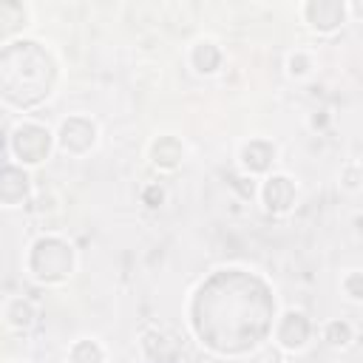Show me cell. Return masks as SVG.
Listing matches in <instances>:
<instances>
[{"mask_svg":"<svg viewBox=\"0 0 363 363\" xmlns=\"http://www.w3.org/2000/svg\"><path fill=\"white\" fill-rule=\"evenodd\" d=\"M0 79H3L6 102H14L20 108L37 105L51 94L54 60L48 57L45 48H40V43L31 40L9 43L0 57Z\"/></svg>","mask_w":363,"mask_h":363,"instance_id":"obj_1","label":"cell"},{"mask_svg":"<svg viewBox=\"0 0 363 363\" xmlns=\"http://www.w3.org/2000/svg\"><path fill=\"white\" fill-rule=\"evenodd\" d=\"M28 269L37 281H45V284L65 281L74 269V250L62 238L45 235V238L34 241V247L28 252Z\"/></svg>","mask_w":363,"mask_h":363,"instance_id":"obj_2","label":"cell"},{"mask_svg":"<svg viewBox=\"0 0 363 363\" xmlns=\"http://www.w3.org/2000/svg\"><path fill=\"white\" fill-rule=\"evenodd\" d=\"M11 150L23 164H40L51 150V133L43 125L23 122L11 133Z\"/></svg>","mask_w":363,"mask_h":363,"instance_id":"obj_3","label":"cell"},{"mask_svg":"<svg viewBox=\"0 0 363 363\" xmlns=\"http://www.w3.org/2000/svg\"><path fill=\"white\" fill-rule=\"evenodd\" d=\"M96 139V125L85 116H71L60 125V147L65 153H85Z\"/></svg>","mask_w":363,"mask_h":363,"instance_id":"obj_4","label":"cell"},{"mask_svg":"<svg viewBox=\"0 0 363 363\" xmlns=\"http://www.w3.org/2000/svg\"><path fill=\"white\" fill-rule=\"evenodd\" d=\"M303 17L318 31H335L346 20V6L337 0H309L303 6Z\"/></svg>","mask_w":363,"mask_h":363,"instance_id":"obj_5","label":"cell"},{"mask_svg":"<svg viewBox=\"0 0 363 363\" xmlns=\"http://www.w3.org/2000/svg\"><path fill=\"white\" fill-rule=\"evenodd\" d=\"M278 343L284 349H303L309 340V320L301 312H286L278 323Z\"/></svg>","mask_w":363,"mask_h":363,"instance_id":"obj_6","label":"cell"},{"mask_svg":"<svg viewBox=\"0 0 363 363\" xmlns=\"http://www.w3.org/2000/svg\"><path fill=\"white\" fill-rule=\"evenodd\" d=\"M295 201V184L286 176H269L264 182V204L272 213H286Z\"/></svg>","mask_w":363,"mask_h":363,"instance_id":"obj_7","label":"cell"},{"mask_svg":"<svg viewBox=\"0 0 363 363\" xmlns=\"http://www.w3.org/2000/svg\"><path fill=\"white\" fill-rule=\"evenodd\" d=\"M28 193V176L23 167H14V164H6L3 167V176H0V199L6 207H14L26 199Z\"/></svg>","mask_w":363,"mask_h":363,"instance_id":"obj_8","label":"cell"},{"mask_svg":"<svg viewBox=\"0 0 363 363\" xmlns=\"http://www.w3.org/2000/svg\"><path fill=\"white\" fill-rule=\"evenodd\" d=\"M272 159H275V145H269V142H264V139H252V142L244 145V150H241V164H244L250 173L267 170Z\"/></svg>","mask_w":363,"mask_h":363,"instance_id":"obj_9","label":"cell"},{"mask_svg":"<svg viewBox=\"0 0 363 363\" xmlns=\"http://www.w3.org/2000/svg\"><path fill=\"white\" fill-rule=\"evenodd\" d=\"M150 156H153V162L159 167H176L182 162V156H184V147H182V142L176 136H159L153 142V147H150Z\"/></svg>","mask_w":363,"mask_h":363,"instance_id":"obj_10","label":"cell"},{"mask_svg":"<svg viewBox=\"0 0 363 363\" xmlns=\"http://www.w3.org/2000/svg\"><path fill=\"white\" fill-rule=\"evenodd\" d=\"M190 62H193L196 71H201V74H213V71L218 68V62H221V51H218L216 43H210V40H199V43L193 45V51H190Z\"/></svg>","mask_w":363,"mask_h":363,"instance_id":"obj_11","label":"cell"},{"mask_svg":"<svg viewBox=\"0 0 363 363\" xmlns=\"http://www.w3.org/2000/svg\"><path fill=\"white\" fill-rule=\"evenodd\" d=\"M6 320L9 326H17V329H26L34 323V306L26 301V298H11L6 303Z\"/></svg>","mask_w":363,"mask_h":363,"instance_id":"obj_12","label":"cell"},{"mask_svg":"<svg viewBox=\"0 0 363 363\" xmlns=\"http://www.w3.org/2000/svg\"><path fill=\"white\" fill-rule=\"evenodd\" d=\"M102 360H105V354L94 340H79L71 349V363H102Z\"/></svg>","mask_w":363,"mask_h":363,"instance_id":"obj_13","label":"cell"},{"mask_svg":"<svg viewBox=\"0 0 363 363\" xmlns=\"http://www.w3.org/2000/svg\"><path fill=\"white\" fill-rule=\"evenodd\" d=\"M352 340V326L346 320H332L326 326V343L329 346H346Z\"/></svg>","mask_w":363,"mask_h":363,"instance_id":"obj_14","label":"cell"},{"mask_svg":"<svg viewBox=\"0 0 363 363\" xmlns=\"http://www.w3.org/2000/svg\"><path fill=\"white\" fill-rule=\"evenodd\" d=\"M309 68H312V62H309V57H306L303 51H295V54L289 57V74H292V77H303Z\"/></svg>","mask_w":363,"mask_h":363,"instance_id":"obj_15","label":"cell"},{"mask_svg":"<svg viewBox=\"0 0 363 363\" xmlns=\"http://www.w3.org/2000/svg\"><path fill=\"white\" fill-rule=\"evenodd\" d=\"M343 289L352 295V298H363V272H349L346 278H343Z\"/></svg>","mask_w":363,"mask_h":363,"instance_id":"obj_16","label":"cell"},{"mask_svg":"<svg viewBox=\"0 0 363 363\" xmlns=\"http://www.w3.org/2000/svg\"><path fill=\"white\" fill-rule=\"evenodd\" d=\"M142 199H145V204H147V207H159V204H162V199H164V193H162V187H159V184H150V187H145Z\"/></svg>","mask_w":363,"mask_h":363,"instance_id":"obj_17","label":"cell"},{"mask_svg":"<svg viewBox=\"0 0 363 363\" xmlns=\"http://www.w3.org/2000/svg\"><path fill=\"white\" fill-rule=\"evenodd\" d=\"M352 11H354V14H360V17H363V3H354V6H352Z\"/></svg>","mask_w":363,"mask_h":363,"instance_id":"obj_18","label":"cell"}]
</instances>
